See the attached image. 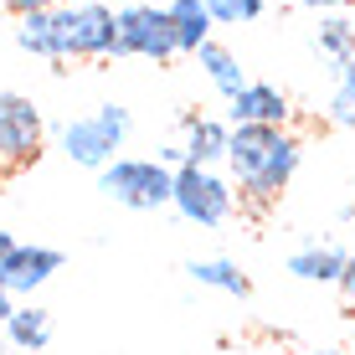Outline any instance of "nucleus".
<instances>
[{
  "instance_id": "nucleus-8",
  "label": "nucleus",
  "mask_w": 355,
  "mask_h": 355,
  "mask_svg": "<svg viewBox=\"0 0 355 355\" xmlns=\"http://www.w3.org/2000/svg\"><path fill=\"white\" fill-rule=\"evenodd\" d=\"M52 273H62V252L57 248H36V242H16L6 263H0V278L16 299H31L42 284H52Z\"/></svg>"
},
{
  "instance_id": "nucleus-23",
  "label": "nucleus",
  "mask_w": 355,
  "mask_h": 355,
  "mask_svg": "<svg viewBox=\"0 0 355 355\" xmlns=\"http://www.w3.org/2000/svg\"><path fill=\"white\" fill-rule=\"evenodd\" d=\"M309 10H324V16H335V10H345V6H355V0H304Z\"/></svg>"
},
{
  "instance_id": "nucleus-2",
  "label": "nucleus",
  "mask_w": 355,
  "mask_h": 355,
  "mask_svg": "<svg viewBox=\"0 0 355 355\" xmlns=\"http://www.w3.org/2000/svg\"><path fill=\"white\" fill-rule=\"evenodd\" d=\"M129 129H134V119H129L124 103H98L93 114L67 119V124L57 129V144H62V155H67L72 165L108 170V165L119 160V150H124Z\"/></svg>"
},
{
  "instance_id": "nucleus-14",
  "label": "nucleus",
  "mask_w": 355,
  "mask_h": 355,
  "mask_svg": "<svg viewBox=\"0 0 355 355\" xmlns=\"http://www.w3.org/2000/svg\"><path fill=\"white\" fill-rule=\"evenodd\" d=\"M186 273L196 278L201 288H216V293H232V299H248L252 293V278L242 273L237 258H191Z\"/></svg>"
},
{
  "instance_id": "nucleus-5",
  "label": "nucleus",
  "mask_w": 355,
  "mask_h": 355,
  "mask_svg": "<svg viewBox=\"0 0 355 355\" xmlns=\"http://www.w3.org/2000/svg\"><path fill=\"white\" fill-rule=\"evenodd\" d=\"M180 222L191 227H227L237 211V186L211 165H180L175 170V201Z\"/></svg>"
},
{
  "instance_id": "nucleus-15",
  "label": "nucleus",
  "mask_w": 355,
  "mask_h": 355,
  "mask_svg": "<svg viewBox=\"0 0 355 355\" xmlns=\"http://www.w3.org/2000/svg\"><path fill=\"white\" fill-rule=\"evenodd\" d=\"M170 26H175V42H180V52H201L206 42H211V10H206V0H170Z\"/></svg>"
},
{
  "instance_id": "nucleus-1",
  "label": "nucleus",
  "mask_w": 355,
  "mask_h": 355,
  "mask_svg": "<svg viewBox=\"0 0 355 355\" xmlns=\"http://www.w3.org/2000/svg\"><path fill=\"white\" fill-rule=\"evenodd\" d=\"M304 160V144L293 129H258V124H232V186H237V206L263 216L268 206L284 196L293 170Z\"/></svg>"
},
{
  "instance_id": "nucleus-26",
  "label": "nucleus",
  "mask_w": 355,
  "mask_h": 355,
  "mask_svg": "<svg viewBox=\"0 0 355 355\" xmlns=\"http://www.w3.org/2000/svg\"><path fill=\"white\" fill-rule=\"evenodd\" d=\"M0 355H16V350H10V345H6V335H0Z\"/></svg>"
},
{
  "instance_id": "nucleus-12",
  "label": "nucleus",
  "mask_w": 355,
  "mask_h": 355,
  "mask_svg": "<svg viewBox=\"0 0 355 355\" xmlns=\"http://www.w3.org/2000/svg\"><path fill=\"white\" fill-rule=\"evenodd\" d=\"M6 345L16 350V355H36V350H46V340H52V309H42V304H16V314L6 320Z\"/></svg>"
},
{
  "instance_id": "nucleus-24",
  "label": "nucleus",
  "mask_w": 355,
  "mask_h": 355,
  "mask_svg": "<svg viewBox=\"0 0 355 355\" xmlns=\"http://www.w3.org/2000/svg\"><path fill=\"white\" fill-rule=\"evenodd\" d=\"M10 252H16V237H10V232H6V227H0V263H6V258H10Z\"/></svg>"
},
{
  "instance_id": "nucleus-7",
  "label": "nucleus",
  "mask_w": 355,
  "mask_h": 355,
  "mask_svg": "<svg viewBox=\"0 0 355 355\" xmlns=\"http://www.w3.org/2000/svg\"><path fill=\"white\" fill-rule=\"evenodd\" d=\"M180 52L175 26H170L165 6H119V57H150V62H170Z\"/></svg>"
},
{
  "instance_id": "nucleus-21",
  "label": "nucleus",
  "mask_w": 355,
  "mask_h": 355,
  "mask_svg": "<svg viewBox=\"0 0 355 355\" xmlns=\"http://www.w3.org/2000/svg\"><path fill=\"white\" fill-rule=\"evenodd\" d=\"M335 288H340V299H345L350 309H355V252H350V263H345V273H340V284H335Z\"/></svg>"
},
{
  "instance_id": "nucleus-6",
  "label": "nucleus",
  "mask_w": 355,
  "mask_h": 355,
  "mask_svg": "<svg viewBox=\"0 0 355 355\" xmlns=\"http://www.w3.org/2000/svg\"><path fill=\"white\" fill-rule=\"evenodd\" d=\"M46 144V119L26 93H0V175H21Z\"/></svg>"
},
{
  "instance_id": "nucleus-10",
  "label": "nucleus",
  "mask_w": 355,
  "mask_h": 355,
  "mask_svg": "<svg viewBox=\"0 0 355 355\" xmlns=\"http://www.w3.org/2000/svg\"><path fill=\"white\" fill-rule=\"evenodd\" d=\"M232 155V119H206V114H186V160L191 165H227Z\"/></svg>"
},
{
  "instance_id": "nucleus-16",
  "label": "nucleus",
  "mask_w": 355,
  "mask_h": 355,
  "mask_svg": "<svg viewBox=\"0 0 355 355\" xmlns=\"http://www.w3.org/2000/svg\"><path fill=\"white\" fill-rule=\"evenodd\" d=\"M196 62L206 67V78H211V88L222 93V98H237L242 88H248V72H242V62L227 52V46H216V42H206L201 52H196Z\"/></svg>"
},
{
  "instance_id": "nucleus-20",
  "label": "nucleus",
  "mask_w": 355,
  "mask_h": 355,
  "mask_svg": "<svg viewBox=\"0 0 355 355\" xmlns=\"http://www.w3.org/2000/svg\"><path fill=\"white\" fill-rule=\"evenodd\" d=\"M57 6H67V0H0V10H10V16H36V10H57Z\"/></svg>"
},
{
  "instance_id": "nucleus-13",
  "label": "nucleus",
  "mask_w": 355,
  "mask_h": 355,
  "mask_svg": "<svg viewBox=\"0 0 355 355\" xmlns=\"http://www.w3.org/2000/svg\"><path fill=\"white\" fill-rule=\"evenodd\" d=\"M16 46L42 62H62V31H57V10H36L16 21Z\"/></svg>"
},
{
  "instance_id": "nucleus-25",
  "label": "nucleus",
  "mask_w": 355,
  "mask_h": 355,
  "mask_svg": "<svg viewBox=\"0 0 355 355\" xmlns=\"http://www.w3.org/2000/svg\"><path fill=\"white\" fill-rule=\"evenodd\" d=\"M299 355H350V350H299Z\"/></svg>"
},
{
  "instance_id": "nucleus-4",
  "label": "nucleus",
  "mask_w": 355,
  "mask_h": 355,
  "mask_svg": "<svg viewBox=\"0 0 355 355\" xmlns=\"http://www.w3.org/2000/svg\"><path fill=\"white\" fill-rule=\"evenodd\" d=\"M98 191L129 211H160L175 201V170L160 160H114L108 170H98Z\"/></svg>"
},
{
  "instance_id": "nucleus-9",
  "label": "nucleus",
  "mask_w": 355,
  "mask_h": 355,
  "mask_svg": "<svg viewBox=\"0 0 355 355\" xmlns=\"http://www.w3.org/2000/svg\"><path fill=\"white\" fill-rule=\"evenodd\" d=\"M227 119L232 124H258V129H288L293 103L273 83H248L237 98H227Z\"/></svg>"
},
{
  "instance_id": "nucleus-22",
  "label": "nucleus",
  "mask_w": 355,
  "mask_h": 355,
  "mask_svg": "<svg viewBox=\"0 0 355 355\" xmlns=\"http://www.w3.org/2000/svg\"><path fill=\"white\" fill-rule=\"evenodd\" d=\"M16 314V293L6 288V278H0V329H6V320Z\"/></svg>"
},
{
  "instance_id": "nucleus-3",
  "label": "nucleus",
  "mask_w": 355,
  "mask_h": 355,
  "mask_svg": "<svg viewBox=\"0 0 355 355\" xmlns=\"http://www.w3.org/2000/svg\"><path fill=\"white\" fill-rule=\"evenodd\" d=\"M62 31V62H103L119 57V10L103 0H67L57 6Z\"/></svg>"
},
{
  "instance_id": "nucleus-11",
  "label": "nucleus",
  "mask_w": 355,
  "mask_h": 355,
  "mask_svg": "<svg viewBox=\"0 0 355 355\" xmlns=\"http://www.w3.org/2000/svg\"><path fill=\"white\" fill-rule=\"evenodd\" d=\"M345 263H350V252L340 242H304V248L288 252V273L299 284H340Z\"/></svg>"
},
{
  "instance_id": "nucleus-19",
  "label": "nucleus",
  "mask_w": 355,
  "mask_h": 355,
  "mask_svg": "<svg viewBox=\"0 0 355 355\" xmlns=\"http://www.w3.org/2000/svg\"><path fill=\"white\" fill-rule=\"evenodd\" d=\"M216 26H248V21L263 16V0H206Z\"/></svg>"
},
{
  "instance_id": "nucleus-17",
  "label": "nucleus",
  "mask_w": 355,
  "mask_h": 355,
  "mask_svg": "<svg viewBox=\"0 0 355 355\" xmlns=\"http://www.w3.org/2000/svg\"><path fill=\"white\" fill-rule=\"evenodd\" d=\"M314 46H320V57L335 62V72L355 57V21L350 16H320V31H314Z\"/></svg>"
},
{
  "instance_id": "nucleus-18",
  "label": "nucleus",
  "mask_w": 355,
  "mask_h": 355,
  "mask_svg": "<svg viewBox=\"0 0 355 355\" xmlns=\"http://www.w3.org/2000/svg\"><path fill=\"white\" fill-rule=\"evenodd\" d=\"M324 119L340 124V129H355V57L340 67V83H335V98H329Z\"/></svg>"
}]
</instances>
